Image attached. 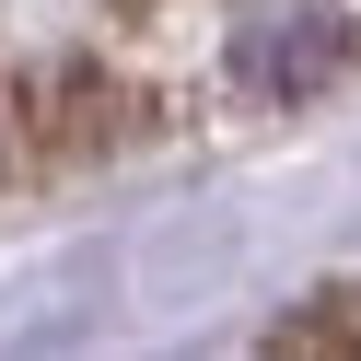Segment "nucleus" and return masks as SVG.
<instances>
[{
	"instance_id": "1",
	"label": "nucleus",
	"mask_w": 361,
	"mask_h": 361,
	"mask_svg": "<svg viewBox=\"0 0 361 361\" xmlns=\"http://www.w3.org/2000/svg\"><path fill=\"white\" fill-rule=\"evenodd\" d=\"M338 71H350V12H326V0H268V12L233 24V82L268 105L326 94Z\"/></svg>"
},
{
	"instance_id": "2",
	"label": "nucleus",
	"mask_w": 361,
	"mask_h": 361,
	"mask_svg": "<svg viewBox=\"0 0 361 361\" xmlns=\"http://www.w3.org/2000/svg\"><path fill=\"white\" fill-rule=\"evenodd\" d=\"M24 117L47 152H117L128 140V82H105L94 59H59V71L24 82Z\"/></svg>"
},
{
	"instance_id": "3",
	"label": "nucleus",
	"mask_w": 361,
	"mask_h": 361,
	"mask_svg": "<svg viewBox=\"0 0 361 361\" xmlns=\"http://www.w3.org/2000/svg\"><path fill=\"white\" fill-rule=\"evenodd\" d=\"M280 350H361V314H350V291H326L314 314H291V326H280Z\"/></svg>"
},
{
	"instance_id": "4",
	"label": "nucleus",
	"mask_w": 361,
	"mask_h": 361,
	"mask_svg": "<svg viewBox=\"0 0 361 361\" xmlns=\"http://www.w3.org/2000/svg\"><path fill=\"white\" fill-rule=\"evenodd\" d=\"M117 12H152V0H117Z\"/></svg>"
}]
</instances>
